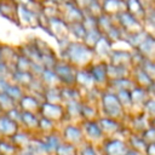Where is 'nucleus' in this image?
<instances>
[{
	"label": "nucleus",
	"instance_id": "obj_1",
	"mask_svg": "<svg viewBox=\"0 0 155 155\" xmlns=\"http://www.w3.org/2000/svg\"><path fill=\"white\" fill-rule=\"evenodd\" d=\"M64 61L70 63L76 69L87 68L93 59L94 52L84 42H69L64 50Z\"/></svg>",
	"mask_w": 155,
	"mask_h": 155
},
{
	"label": "nucleus",
	"instance_id": "obj_2",
	"mask_svg": "<svg viewBox=\"0 0 155 155\" xmlns=\"http://www.w3.org/2000/svg\"><path fill=\"white\" fill-rule=\"evenodd\" d=\"M101 104H102V109L105 116L115 119V120H120L124 117L125 110L121 107L115 92H110V91L103 92L101 97Z\"/></svg>",
	"mask_w": 155,
	"mask_h": 155
},
{
	"label": "nucleus",
	"instance_id": "obj_3",
	"mask_svg": "<svg viewBox=\"0 0 155 155\" xmlns=\"http://www.w3.org/2000/svg\"><path fill=\"white\" fill-rule=\"evenodd\" d=\"M53 71L58 76L59 81L64 86H75V73L76 68L67 61H57L53 67Z\"/></svg>",
	"mask_w": 155,
	"mask_h": 155
},
{
	"label": "nucleus",
	"instance_id": "obj_4",
	"mask_svg": "<svg viewBox=\"0 0 155 155\" xmlns=\"http://www.w3.org/2000/svg\"><path fill=\"white\" fill-rule=\"evenodd\" d=\"M39 115L44 116L56 124V122H61L64 120L65 111H64L63 104H54V103H48V102L42 101L40 104Z\"/></svg>",
	"mask_w": 155,
	"mask_h": 155
},
{
	"label": "nucleus",
	"instance_id": "obj_5",
	"mask_svg": "<svg viewBox=\"0 0 155 155\" xmlns=\"http://www.w3.org/2000/svg\"><path fill=\"white\" fill-rule=\"evenodd\" d=\"M75 86L79 90H85L87 92H92L94 91L96 87V82L90 73V70L87 68H80L76 69L75 73Z\"/></svg>",
	"mask_w": 155,
	"mask_h": 155
},
{
	"label": "nucleus",
	"instance_id": "obj_6",
	"mask_svg": "<svg viewBox=\"0 0 155 155\" xmlns=\"http://www.w3.org/2000/svg\"><path fill=\"white\" fill-rule=\"evenodd\" d=\"M84 137L85 136L82 130L75 125H67L62 132V142L73 144L75 147L80 145L84 142Z\"/></svg>",
	"mask_w": 155,
	"mask_h": 155
},
{
	"label": "nucleus",
	"instance_id": "obj_7",
	"mask_svg": "<svg viewBox=\"0 0 155 155\" xmlns=\"http://www.w3.org/2000/svg\"><path fill=\"white\" fill-rule=\"evenodd\" d=\"M97 124H98L103 136H105V137H111L121 131V124L119 122V120H115V119H111L108 116L98 117Z\"/></svg>",
	"mask_w": 155,
	"mask_h": 155
},
{
	"label": "nucleus",
	"instance_id": "obj_8",
	"mask_svg": "<svg viewBox=\"0 0 155 155\" xmlns=\"http://www.w3.org/2000/svg\"><path fill=\"white\" fill-rule=\"evenodd\" d=\"M40 104H41V102H39L38 97H35L33 94H25L24 93V96L17 103V107L19 108L21 111H28V113H33L35 115H39Z\"/></svg>",
	"mask_w": 155,
	"mask_h": 155
},
{
	"label": "nucleus",
	"instance_id": "obj_9",
	"mask_svg": "<svg viewBox=\"0 0 155 155\" xmlns=\"http://www.w3.org/2000/svg\"><path fill=\"white\" fill-rule=\"evenodd\" d=\"M105 65L107 63L101 62V63H96L90 65L87 69L90 70L94 82H96V87H104L108 84V79H107V70H105Z\"/></svg>",
	"mask_w": 155,
	"mask_h": 155
},
{
	"label": "nucleus",
	"instance_id": "obj_10",
	"mask_svg": "<svg viewBox=\"0 0 155 155\" xmlns=\"http://www.w3.org/2000/svg\"><path fill=\"white\" fill-rule=\"evenodd\" d=\"M127 149H128V145L124 140L116 139V138L108 139L103 144L104 155H122Z\"/></svg>",
	"mask_w": 155,
	"mask_h": 155
},
{
	"label": "nucleus",
	"instance_id": "obj_11",
	"mask_svg": "<svg viewBox=\"0 0 155 155\" xmlns=\"http://www.w3.org/2000/svg\"><path fill=\"white\" fill-rule=\"evenodd\" d=\"M109 63L114 65H119L126 69L132 68V62H131V53L127 51H111L109 54Z\"/></svg>",
	"mask_w": 155,
	"mask_h": 155
},
{
	"label": "nucleus",
	"instance_id": "obj_12",
	"mask_svg": "<svg viewBox=\"0 0 155 155\" xmlns=\"http://www.w3.org/2000/svg\"><path fill=\"white\" fill-rule=\"evenodd\" d=\"M19 130V125L8 119L5 114L0 113V137L11 138Z\"/></svg>",
	"mask_w": 155,
	"mask_h": 155
},
{
	"label": "nucleus",
	"instance_id": "obj_13",
	"mask_svg": "<svg viewBox=\"0 0 155 155\" xmlns=\"http://www.w3.org/2000/svg\"><path fill=\"white\" fill-rule=\"evenodd\" d=\"M82 132L84 136H86L88 139L93 140V142H99L103 139V133L97 124V120H92V121H85L82 125Z\"/></svg>",
	"mask_w": 155,
	"mask_h": 155
},
{
	"label": "nucleus",
	"instance_id": "obj_14",
	"mask_svg": "<svg viewBox=\"0 0 155 155\" xmlns=\"http://www.w3.org/2000/svg\"><path fill=\"white\" fill-rule=\"evenodd\" d=\"M40 81L42 82V85L45 86V88H50V87H61L62 82L59 81L58 76L56 75V73L53 71V69H47L44 68L41 74L39 75Z\"/></svg>",
	"mask_w": 155,
	"mask_h": 155
},
{
	"label": "nucleus",
	"instance_id": "obj_15",
	"mask_svg": "<svg viewBox=\"0 0 155 155\" xmlns=\"http://www.w3.org/2000/svg\"><path fill=\"white\" fill-rule=\"evenodd\" d=\"M18 57V53L10 46L1 45L0 46V62H2L7 68H10L13 71L15 62Z\"/></svg>",
	"mask_w": 155,
	"mask_h": 155
},
{
	"label": "nucleus",
	"instance_id": "obj_16",
	"mask_svg": "<svg viewBox=\"0 0 155 155\" xmlns=\"http://www.w3.org/2000/svg\"><path fill=\"white\" fill-rule=\"evenodd\" d=\"M93 52L94 54L102 57V58H107L109 57V54L111 53L113 48H111V42L108 40V38L105 35H101V38L98 39V41L96 42V45L93 46Z\"/></svg>",
	"mask_w": 155,
	"mask_h": 155
},
{
	"label": "nucleus",
	"instance_id": "obj_17",
	"mask_svg": "<svg viewBox=\"0 0 155 155\" xmlns=\"http://www.w3.org/2000/svg\"><path fill=\"white\" fill-rule=\"evenodd\" d=\"M136 50L148 59H154V52H155V42L151 35H148L137 47Z\"/></svg>",
	"mask_w": 155,
	"mask_h": 155
},
{
	"label": "nucleus",
	"instance_id": "obj_18",
	"mask_svg": "<svg viewBox=\"0 0 155 155\" xmlns=\"http://www.w3.org/2000/svg\"><path fill=\"white\" fill-rule=\"evenodd\" d=\"M130 97H131V103H132V108L136 107H142L143 103L150 97L148 91L145 88H142L139 86H134L131 91H130Z\"/></svg>",
	"mask_w": 155,
	"mask_h": 155
},
{
	"label": "nucleus",
	"instance_id": "obj_19",
	"mask_svg": "<svg viewBox=\"0 0 155 155\" xmlns=\"http://www.w3.org/2000/svg\"><path fill=\"white\" fill-rule=\"evenodd\" d=\"M50 30L51 34L54 35L58 40H65L68 34H69V29L68 25H65V23L58 21V19H51L50 21Z\"/></svg>",
	"mask_w": 155,
	"mask_h": 155
},
{
	"label": "nucleus",
	"instance_id": "obj_20",
	"mask_svg": "<svg viewBox=\"0 0 155 155\" xmlns=\"http://www.w3.org/2000/svg\"><path fill=\"white\" fill-rule=\"evenodd\" d=\"M134 69V71H133V76H132V79H133V81H134V84H136V86H139V87H142V88H145V90H148L149 87H151L153 85H154V80L153 79H150L139 67H137V68H133Z\"/></svg>",
	"mask_w": 155,
	"mask_h": 155
},
{
	"label": "nucleus",
	"instance_id": "obj_21",
	"mask_svg": "<svg viewBox=\"0 0 155 155\" xmlns=\"http://www.w3.org/2000/svg\"><path fill=\"white\" fill-rule=\"evenodd\" d=\"M105 70H107L108 81L117 80V79L128 76V74H130V69H126V68H122V67H119V65H114V64H110V63H107Z\"/></svg>",
	"mask_w": 155,
	"mask_h": 155
},
{
	"label": "nucleus",
	"instance_id": "obj_22",
	"mask_svg": "<svg viewBox=\"0 0 155 155\" xmlns=\"http://www.w3.org/2000/svg\"><path fill=\"white\" fill-rule=\"evenodd\" d=\"M30 138H31V136L28 133V132H24V131H17L11 138H8L10 139V142L18 149V150H24V149H27V147H28V144H29V142H30Z\"/></svg>",
	"mask_w": 155,
	"mask_h": 155
},
{
	"label": "nucleus",
	"instance_id": "obj_23",
	"mask_svg": "<svg viewBox=\"0 0 155 155\" xmlns=\"http://www.w3.org/2000/svg\"><path fill=\"white\" fill-rule=\"evenodd\" d=\"M34 75L30 73V71H12L11 74V79L13 81V84L23 87V88H27L30 82L34 80Z\"/></svg>",
	"mask_w": 155,
	"mask_h": 155
},
{
	"label": "nucleus",
	"instance_id": "obj_24",
	"mask_svg": "<svg viewBox=\"0 0 155 155\" xmlns=\"http://www.w3.org/2000/svg\"><path fill=\"white\" fill-rule=\"evenodd\" d=\"M38 124H39V115H35L33 113L22 111L21 114V125L25 127L27 131H38Z\"/></svg>",
	"mask_w": 155,
	"mask_h": 155
},
{
	"label": "nucleus",
	"instance_id": "obj_25",
	"mask_svg": "<svg viewBox=\"0 0 155 155\" xmlns=\"http://www.w3.org/2000/svg\"><path fill=\"white\" fill-rule=\"evenodd\" d=\"M107 86H110L111 88H114L115 91H119V90H125V91H131L136 84L133 81V79L128 75V76H125V78H121V79H117V80H113V81H108Z\"/></svg>",
	"mask_w": 155,
	"mask_h": 155
},
{
	"label": "nucleus",
	"instance_id": "obj_26",
	"mask_svg": "<svg viewBox=\"0 0 155 155\" xmlns=\"http://www.w3.org/2000/svg\"><path fill=\"white\" fill-rule=\"evenodd\" d=\"M81 104L82 102L76 99V101H69L63 103L65 116H69L70 119H78L81 117Z\"/></svg>",
	"mask_w": 155,
	"mask_h": 155
},
{
	"label": "nucleus",
	"instance_id": "obj_27",
	"mask_svg": "<svg viewBox=\"0 0 155 155\" xmlns=\"http://www.w3.org/2000/svg\"><path fill=\"white\" fill-rule=\"evenodd\" d=\"M42 142H44V144H45L47 155H54V151H56L57 147L62 143V138L58 137L57 134H54V133L52 132V133L45 134V137L42 138Z\"/></svg>",
	"mask_w": 155,
	"mask_h": 155
},
{
	"label": "nucleus",
	"instance_id": "obj_28",
	"mask_svg": "<svg viewBox=\"0 0 155 155\" xmlns=\"http://www.w3.org/2000/svg\"><path fill=\"white\" fill-rule=\"evenodd\" d=\"M42 99L48 103H54V104H63V99L61 96V87H50L45 88L42 93Z\"/></svg>",
	"mask_w": 155,
	"mask_h": 155
},
{
	"label": "nucleus",
	"instance_id": "obj_29",
	"mask_svg": "<svg viewBox=\"0 0 155 155\" xmlns=\"http://www.w3.org/2000/svg\"><path fill=\"white\" fill-rule=\"evenodd\" d=\"M61 96L63 99V103L69 101H80V90L76 86H61Z\"/></svg>",
	"mask_w": 155,
	"mask_h": 155
},
{
	"label": "nucleus",
	"instance_id": "obj_30",
	"mask_svg": "<svg viewBox=\"0 0 155 155\" xmlns=\"http://www.w3.org/2000/svg\"><path fill=\"white\" fill-rule=\"evenodd\" d=\"M151 121L144 115V114H139V115H136L132 121H131V126L133 128L134 132H138V133H142L145 128H148L149 126H151L150 124Z\"/></svg>",
	"mask_w": 155,
	"mask_h": 155
},
{
	"label": "nucleus",
	"instance_id": "obj_31",
	"mask_svg": "<svg viewBox=\"0 0 155 155\" xmlns=\"http://www.w3.org/2000/svg\"><path fill=\"white\" fill-rule=\"evenodd\" d=\"M27 150H29L34 155H47V151H46V148H45L42 139H38L34 137L30 138V142L27 147Z\"/></svg>",
	"mask_w": 155,
	"mask_h": 155
},
{
	"label": "nucleus",
	"instance_id": "obj_32",
	"mask_svg": "<svg viewBox=\"0 0 155 155\" xmlns=\"http://www.w3.org/2000/svg\"><path fill=\"white\" fill-rule=\"evenodd\" d=\"M81 117L85 121H92V120H97L98 116V110L94 105L91 104H81Z\"/></svg>",
	"mask_w": 155,
	"mask_h": 155
},
{
	"label": "nucleus",
	"instance_id": "obj_33",
	"mask_svg": "<svg viewBox=\"0 0 155 155\" xmlns=\"http://www.w3.org/2000/svg\"><path fill=\"white\" fill-rule=\"evenodd\" d=\"M5 93L11 99H13L16 103H18L19 99L24 96V90H23V87L18 86L16 84H8L7 87H6V90H5Z\"/></svg>",
	"mask_w": 155,
	"mask_h": 155
},
{
	"label": "nucleus",
	"instance_id": "obj_34",
	"mask_svg": "<svg viewBox=\"0 0 155 155\" xmlns=\"http://www.w3.org/2000/svg\"><path fill=\"white\" fill-rule=\"evenodd\" d=\"M102 33L98 30V28L96 29H91V30H86L82 40H84V44L90 47V48H93V46L96 45V42L98 41V39L101 38Z\"/></svg>",
	"mask_w": 155,
	"mask_h": 155
},
{
	"label": "nucleus",
	"instance_id": "obj_35",
	"mask_svg": "<svg viewBox=\"0 0 155 155\" xmlns=\"http://www.w3.org/2000/svg\"><path fill=\"white\" fill-rule=\"evenodd\" d=\"M128 145L131 147V149H134V150L139 151L140 154H144L145 148H147V143L137 133L130 136V138H128Z\"/></svg>",
	"mask_w": 155,
	"mask_h": 155
},
{
	"label": "nucleus",
	"instance_id": "obj_36",
	"mask_svg": "<svg viewBox=\"0 0 155 155\" xmlns=\"http://www.w3.org/2000/svg\"><path fill=\"white\" fill-rule=\"evenodd\" d=\"M31 64L33 63L27 57H24V56L18 53V57H17V59L15 62L13 71H30L31 70Z\"/></svg>",
	"mask_w": 155,
	"mask_h": 155
},
{
	"label": "nucleus",
	"instance_id": "obj_37",
	"mask_svg": "<svg viewBox=\"0 0 155 155\" xmlns=\"http://www.w3.org/2000/svg\"><path fill=\"white\" fill-rule=\"evenodd\" d=\"M38 131H40L42 134H48L54 131V122L39 115V124H38Z\"/></svg>",
	"mask_w": 155,
	"mask_h": 155
},
{
	"label": "nucleus",
	"instance_id": "obj_38",
	"mask_svg": "<svg viewBox=\"0 0 155 155\" xmlns=\"http://www.w3.org/2000/svg\"><path fill=\"white\" fill-rule=\"evenodd\" d=\"M16 107H17V103L13 99H11L5 92L0 93V113L5 114L6 111H8Z\"/></svg>",
	"mask_w": 155,
	"mask_h": 155
},
{
	"label": "nucleus",
	"instance_id": "obj_39",
	"mask_svg": "<svg viewBox=\"0 0 155 155\" xmlns=\"http://www.w3.org/2000/svg\"><path fill=\"white\" fill-rule=\"evenodd\" d=\"M54 155H78V147L65 143V142H62L57 147Z\"/></svg>",
	"mask_w": 155,
	"mask_h": 155
},
{
	"label": "nucleus",
	"instance_id": "obj_40",
	"mask_svg": "<svg viewBox=\"0 0 155 155\" xmlns=\"http://www.w3.org/2000/svg\"><path fill=\"white\" fill-rule=\"evenodd\" d=\"M116 97L121 104V107L124 108V110H130L132 109V103H131V97H130V91H125V90H119L116 91Z\"/></svg>",
	"mask_w": 155,
	"mask_h": 155
},
{
	"label": "nucleus",
	"instance_id": "obj_41",
	"mask_svg": "<svg viewBox=\"0 0 155 155\" xmlns=\"http://www.w3.org/2000/svg\"><path fill=\"white\" fill-rule=\"evenodd\" d=\"M19 150L8 140L0 139V155H18Z\"/></svg>",
	"mask_w": 155,
	"mask_h": 155
},
{
	"label": "nucleus",
	"instance_id": "obj_42",
	"mask_svg": "<svg viewBox=\"0 0 155 155\" xmlns=\"http://www.w3.org/2000/svg\"><path fill=\"white\" fill-rule=\"evenodd\" d=\"M140 108H142V110H143V114H144L150 121H153L154 115H155V102H154V98H153V97H149V98L143 103V105H142Z\"/></svg>",
	"mask_w": 155,
	"mask_h": 155
},
{
	"label": "nucleus",
	"instance_id": "obj_43",
	"mask_svg": "<svg viewBox=\"0 0 155 155\" xmlns=\"http://www.w3.org/2000/svg\"><path fill=\"white\" fill-rule=\"evenodd\" d=\"M139 68L150 78V79H155V64L153 62V59H148V58H143L142 63L139 64Z\"/></svg>",
	"mask_w": 155,
	"mask_h": 155
},
{
	"label": "nucleus",
	"instance_id": "obj_44",
	"mask_svg": "<svg viewBox=\"0 0 155 155\" xmlns=\"http://www.w3.org/2000/svg\"><path fill=\"white\" fill-rule=\"evenodd\" d=\"M30 92H33L34 94L33 96H35V97H42V93H44V91H45V86L42 85V82L40 81V79L39 78H34V80L30 82V85L27 87Z\"/></svg>",
	"mask_w": 155,
	"mask_h": 155
},
{
	"label": "nucleus",
	"instance_id": "obj_45",
	"mask_svg": "<svg viewBox=\"0 0 155 155\" xmlns=\"http://www.w3.org/2000/svg\"><path fill=\"white\" fill-rule=\"evenodd\" d=\"M139 136L142 137V139L149 144V143H155V130L153 126H149L148 128H145L142 133H139Z\"/></svg>",
	"mask_w": 155,
	"mask_h": 155
},
{
	"label": "nucleus",
	"instance_id": "obj_46",
	"mask_svg": "<svg viewBox=\"0 0 155 155\" xmlns=\"http://www.w3.org/2000/svg\"><path fill=\"white\" fill-rule=\"evenodd\" d=\"M21 114H22V111L19 110L18 107H16V108H13V109H11V110H8V111L5 113V115L8 119H11L12 121H15L18 125H21Z\"/></svg>",
	"mask_w": 155,
	"mask_h": 155
},
{
	"label": "nucleus",
	"instance_id": "obj_47",
	"mask_svg": "<svg viewBox=\"0 0 155 155\" xmlns=\"http://www.w3.org/2000/svg\"><path fill=\"white\" fill-rule=\"evenodd\" d=\"M11 74H12V70L10 68H7L2 62H0V79L10 81Z\"/></svg>",
	"mask_w": 155,
	"mask_h": 155
},
{
	"label": "nucleus",
	"instance_id": "obj_48",
	"mask_svg": "<svg viewBox=\"0 0 155 155\" xmlns=\"http://www.w3.org/2000/svg\"><path fill=\"white\" fill-rule=\"evenodd\" d=\"M79 155H98L96 149L91 144H85L81 147V149L78 151Z\"/></svg>",
	"mask_w": 155,
	"mask_h": 155
},
{
	"label": "nucleus",
	"instance_id": "obj_49",
	"mask_svg": "<svg viewBox=\"0 0 155 155\" xmlns=\"http://www.w3.org/2000/svg\"><path fill=\"white\" fill-rule=\"evenodd\" d=\"M144 154L145 155H155V143L147 144V148H145Z\"/></svg>",
	"mask_w": 155,
	"mask_h": 155
},
{
	"label": "nucleus",
	"instance_id": "obj_50",
	"mask_svg": "<svg viewBox=\"0 0 155 155\" xmlns=\"http://www.w3.org/2000/svg\"><path fill=\"white\" fill-rule=\"evenodd\" d=\"M8 84H10V81L0 79V93H1V92H5V90H6V87H7Z\"/></svg>",
	"mask_w": 155,
	"mask_h": 155
},
{
	"label": "nucleus",
	"instance_id": "obj_51",
	"mask_svg": "<svg viewBox=\"0 0 155 155\" xmlns=\"http://www.w3.org/2000/svg\"><path fill=\"white\" fill-rule=\"evenodd\" d=\"M122 155H143V154H140L139 151H137V150H134V149H131V148H128Z\"/></svg>",
	"mask_w": 155,
	"mask_h": 155
},
{
	"label": "nucleus",
	"instance_id": "obj_52",
	"mask_svg": "<svg viewBox=\"0 0 155 155\" xmlns=\"http://www.w3.org/2000/svg\"><path fill=\"white\" fill-rule=\"evenodd\" d=\"M18 155H34L33 153H30L29 150H27V149H24V150H19V153H18Z\"/></svg>",
	"mask_w": 155,
	"mask_h": 155
}]
</instances>
